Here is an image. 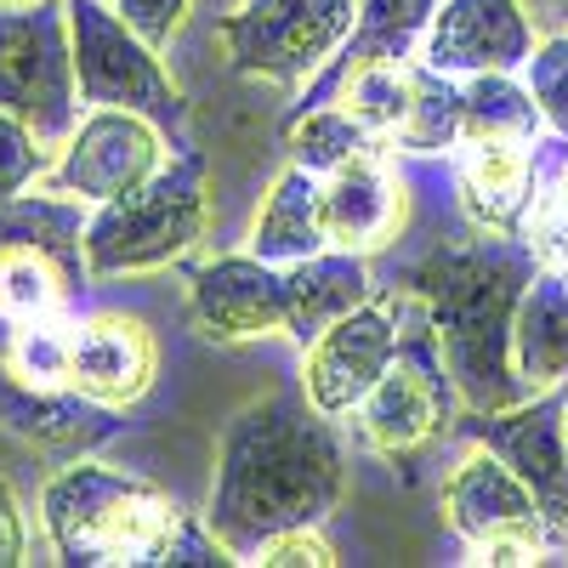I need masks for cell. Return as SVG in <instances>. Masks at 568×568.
I'll return each mask as SVG.
<instances>
[{"mask_svg": "<svg viewBox=\"0 0 568 568\" xmlns=\"http://www.w3.org/2000/svg\"><path fill=\"white\" fill-rule=\"evenodd\" d=\"M0 426L45 460H80L120 438V409L74 387H34L0 364Z\"/></svg>", "mask_w": 568, "mask_h": 568, "instance_id": "obj_11", "label": "cell"}, {"mask_svg": "<svg viewBox=\"0 0 568 568\" xmlns=\"http://www.w3.org/2000/svg\"><path fill=\"white\" fill-rule=\"evenodd\" d=\"M562 433H568V404H562Z\"/></svg>", "mask_w": 568, "mask_h": 568, "instance_id": "obj_36", "label": "cell"}, {"mask_svg": "<svg viewBox=\"0 0 568 568\" xmlns=\"http://www.w3.org/2000/svg\"><path fill=\"white\" fill-rule=\"evenodd\" d=\"M562 557H568V551H562Z\"/></svg>", "mask_w": 568, "mask_h": 568, "instance_id": "obj_37", "label": "cell"}, {"mask_svg": "<svg viewBox=\"0 0 568 568\" xmlns=\"http://www.w3.org/2000/svg\"><path fill=\"white\" fill-rule=\"evenodd\" d=\"M187 318L205 342H251L284 329V267L262 256H216L187 278Z\"/></svg>", "mask_w": 568, "mask_h": 568, "instance_id": "obj_12", "label": "cell"}, {"mask_svg": "<svg viewBox=\"0 0 568 568\" xmlns=\"http://www.w3.org/2000/svg\"><path fill=\"white\" fill-rule=\"evenodd\" d=\"M393 149H404V154L460 149V85H455V74H444L433 63L409 69V114L393 131Z\"/></svg>", "mask_w": 568, "mask_h": 568, "instance_id": "obj_26", "label": "cell"}, {"mask_svg": "<svg viewBox=\"0 0 568 568\" xmlns=\"http://www.w3.org/2000/svg\"><path fill=\"white\" fill-rule=\"evenodd\" d=\"M85 296V278H74L58 256L34 245L0 251V318L34 324V318H74V302Z\"/></svg>", "mask_w": 568, "mask_h": 568, "instance_id": "obj_23", "label": "cell"}, {"mask_svg": "<svg viewBox=\"0 0 568 568\" xmlns=\"http://www.w3.org/2000/svg\"><path fill=\"white\" fill-rule=\"evenodd\" d=\"M85 200L74 194H12L0 200V251H18V245H34L45 256H58L74 278H91V262H85Z\"/></svg>", "mask_w": 568, "mask_h": 568, "instance_id": "obj_22", "label": "cell"}, {"mask_svg": "<svg viewBox=\"0 0 568 568\" xmlns=\"http://www.w3.org/2000/svg\"><path fill=\"white\" fill-rule=\"evenodd\" d=\"M29 529H23V511H18V495L12 484H0V568H18L29 562Z\"/></svg>", "mask_w": 568, "mask_h": 568, "instance_id": "obj_33", "label": "cell"}, {"mask_svg": "<svg viewBox=\"0 0 568 568\" xmlns=\"http://www.w3.org/2000/svg\"><path fill=\"white\" fill-rule=\"evenodd\" d=\"M511 358L524 369L529 393L568 387V273L562 267H540L524 291V307H517L511 324Z\"/></svg>", "mask_w": 568, "mask_h": 568, "instance_id": "obj_20", "label": "cell"}, {"mask_svg": "<svg viewBox=\"0 0 568 568\" xmlns=\"http://www.w3.org/2000/svg\"><path fill=\"white\" fill-rule=\"evenodd\" d=\"M551 7H557V18H562V23H568V0H551Z\"/></svg>", "mask_w": 568, "mask_h": 568, "instance_id": "obj_35", "label": "cell"}, {"mask_svg": "<svg viewBox=\"0 0 568 568\" xmlns=\"http://www.w3.org/2000/svg\"><path fill=\"white\" fill-rule=\"evenodd\" d=\"M211 194H205V154H182L160 165L149 182L103 200L85 222V262L98 278L114 273H149L187 256L205 240Z\"/></svg>", "mask_w": 568, "mask_h": 568, "instance_id": "obj_4", "label": "cell"}, {"mask_svg": "<svg viewBox=\"0 0 568 568\" xmlns=\"http://www.w3.org/2000/svg\"><path fill=\"white\" fill-rule=\"evenodd\" d=\"M251 562H262V568H329L336 562V546H329L318 529H284Z\"/></svg>", "mask_w": 568, "mask_h": 568, "instance_id": "obj_31", "label": "cell"}, {"mask_svg": "<svg viewBox=\"0 0 568 568\" xmlns=\"http://www.w3.org/2000/svg\"><path fill=\"white\" fill-rule=\"evenodd\" d=\"M160 375V347L131 313H91L69 329V387L98 404H136Z\"/></svg>", "mask_w": 568, "mask_h": 568, "instance_id": "obj_14", "label": "cell"}, {"mask_svg": "<svg viewBox=\"0 0 568 568\" xmlns=\"http://www.w3.org/2000/svg\"><path fill=\"white\" fill-rule=\"evenodd\" d=\"M420 58L444 74H511L535 58V29L517 0H444Z\"/></svg>", "mask_w": 568, "mask_h": 568, "instance_id": "obj_13", "label": "cell"}, {"mask_svg": "<svg viewBox=\"0 0 568 568\" xmlns=\"http://www.w3.org/2000/svg\"><path fill=\"white\" fill-rule=\"evenodd\" d=\"M80 103L69 0L0 12V109L18 114L40 142H69Z\"/></svg>", "mask_w": 568, "mask_h": 568, "instance_id": "obj_5", "label": "cell"}, {"mask_svg": "<svg viewBox=\"0 0 568 568\" xmlns=\"http://www.w3.org/2000/svg\"><path fill=\"white\" fill-rule=\"evenodd\" d=\"M284 149H291V165H302L313 176H329V171H342L353 160H387L393 142L382 131H369L358 114L324 103V109H307L302 120L284 125Z\"/></svg>", "mask_w": 568, "mask_h": 568, "instance_id": "obj_24", "label": "cell"}, {"mask_svg": "<svg viewBox=\"0 0 568 568\" xmlns=\"http://www.w3.org/2000/svg\"><path fill=\"white\" fill-rule=\"evenodd\" d=\"M324 194V227L329 245L342 251H382L404 227V187L393 182L387 160H353L318 182Z\"/></svg>", "mask_w": 568, "mask_h": 568, "instance_id": "obj_18", "label": "cell"}, {"mask_svg": "<svg viewBox=\"0 0 568 568\" xmlns=\"http://www.w3.org/2000/svg\"><path fill=\"white\" fill-rule=\"evenodd\" d=\"M353 18H358V0H245L240 12L216 18V29L240 74L296 85L313 80L342 52Z\"/></svg>", "mask_w": 568, "mask_h": 568, "instance_id": "obj_6", "label": "cell"}, {"mask_svg": "<svg viewBox=\"0 0 568 568\" xmlns=\"http://www.w3.org/2000/svg\"><path fill=\"white\" fill-rule=\"evenodd\" d=\"M342 484L347 455L329 415L307 393H273L222 426L205 524L251 562L284 529H318L336 511Z\"/></svg>", "mask_w": 568, "mask_h": 568, "instance_id": "obj_1", "label": "cell"}, {"mask_svg": "<svg viewBox=\"0 0 568 568\" xmlns=\"http://www.w3.org/2000/svg\"><path fill=\"white\" fill-rule=\"evenodd\" d=\"M375 296L369 262L358 251H318L307 262L284 267V336H296L302 347H313L342 313L364 307Z\"/></svg>", "mask_w": 568, "mask_h": 568, "instance_id": "obj_19", "label": "cell"}, {"mask_svg": "<svg viewBox=\"0 0 568 568\" xmlns=\"http://www.w3.org/2000/svg\"><path fill=\"white\" fill-rule=\"evenodd\" d=\"M69 34H74L80 98L91 109H136L160 125L182 114V91L160 69V52L103 0H69Z\"/></svg>", "mask_w": 568, "mask_h": 568, "instance_id": "obj_7", "label": "cell"}, {"mask_svg": "<svg viewBox=\"0 0 568 568\" xmlns=\"http://www.w3.org/2000/svg\"><path fill=\"white\" fill-rule=\"evenodd\" d=\"M404 342H398V318L387 307V296L375 291L364 307L342 313L324 336L307 347V369H302V393L324 409V415H353L369 387L398 364Z\"/></svg>", "mask_w": 568, "mask_h": 568, "instance_id": "obj_10", "label": "cell"}, {"mask_svg": "<svg viewBox=\"0 0 568 568\" xmlns=\"http://www.w3.org/2000/svg\"><path fill=\"white\" fill-rule=\"evenodd\" d=\"M524 69H529V91H535V103H540L546 131H557L568 142V34L540 40L535 58Z\"/></svg>", "mask_w": 568, "mask_h": 568, "instance_id": "obj_29", "label": "cell"}, {"mask_svg": "<svg viewBox=\"0 0 568 568\" xmlns=\"http://www.w3.org/2000/svg\"><path fill=\"white\" fill-rule=\"evenodd\" d=\"M69 329H74V318L12 324V342L0 353V364L34 387H69Z\"/></svg>", "mask_w": 568, "mask_h": 568, "instance_id": "obj_27", "label": "cell"}, {"mask_svg": "<svg viewBox=\"0 0 568 568\" xmlns=\"http://www.w3.org/2000/svg\"><path fill=\"white\" fill-rule=\"evenodd\" d=\"M329 251V227H324V194H318V176L291 165L278 171L273 194L251 227V256L273 262V267H291V262H307Z\"/></svg>", "mask_w": 568, "mask_h": 568, "instance_id": "obj_21", "label": "cell"}, {"mask_svg": "<svg viewBox=\"0 0 568 568\" xmlns=\"http://www.w3.org/2000/svg\"><path fill=\"white\" fill-rule=\"evenodd\" d=\"M114 12L160 52V45L176 40V29H182V18H187V0H114Z\"/></svg>", "mask_w": 568, "mask_h": 568, "instance_id": "obj_32", "label": "cell"}, {"mask_svg": "<svg viewBox=\"0 0 568 568\" xmlns=\"http://www.w3.org/2000/svg\"><path fill=\"white\" fill-rule=\"evenodd\" d=\"M34 176H45V149H40V136H34L18 114L0 109V200L23 194Z\"/></svg>", "mask_w": 568, "mask_h": 568, "instance_id": "obj_30", "label": "cell"}, {"mask_svg": "<svg viewBox=\"0 0 568 568\" xmlns=\"http://www.w3.org/2000/svg\"><path fill=\"white\" fill-rule=\"evenodd\" d=\"M535 273H540V256L524 233L478 227V233H460V240H438L404 278H393L426 302L455 398L478 415L535 398L511 358V324Z\"/></svg>", "mask_w": 568, "mask_h": 568, "instance_id": "obj_2", "label": "cell"}, {"mask_svg": "<svg viewBox=\"0 0 568 568\" xmlns=\"http://www.w3.org/2000/svg\"><path fill=\"white\" fill-rule=\"evenodd\" d=\"M546 546L535 540H484V546H471V562H489V568H517V562H540Z\"/></svg>", "mask_w": 568, "mask_h": 568, "instance_id": "obj_34", "label": "cell"}, {"mask_svg": "<svg viewBox=\"0 0 568 568\" xmlns=\"http://www.w3.org/2000/svg\"><path fill=\"white\" fill-rule=\"evenodd\" d=\"M40 511L58 557L74 568H160V551L182 524V506L149 478L98 466L85 455L63 460V471L40 495Z\"/></svg>", "mask_w": 568, "mask_h": 568, "instance_id": "obj_3", "label": "cell"}, {"mask_svg": "<svg viewBox=\"0 0 568 568\" xmlns=\"http://www.w3.org/2000/svg\"><path fill=\"white\" fill-rule=\"evenodd\" d=\"M562 404L568 387H546L511 409H466V433L484 449H495L517 478L535 489L546 546L568 551V433H562Z\"/></svg>", "mask_w": 568, "mask_h": 568, "instance_id": "obj_8", "label": "cell"}, {"mask_svg": "<svg viewBox=\"0 0 568 568\" xmlns=\"http://www.w3.org/2000/svg\"><path fill=\"white\" fill-rule=\"evenodd\" d=\"M160 165H165L160 120L136 114V109H91L74 125L63 160L52 165V187L58 194L103 205V200L125 194V187L149 182Z\"/></svg>", "mask_w": 568, "mask_h": 568, "instance_id": "obj_9", "label": "cell"}, {"mask_svg": "<svg viewBox=\"0 0 568 568\" xmlns=\"http://www.w3.org/2000/svg\"><path fill=\"white\" fill-rule=\"evenodd\" d=\"M336 98H342L347 114H358L369 131H382L393 142V131L409 114V63H369L336 91Z\"/></svg>", "mask_w": 568, "mask_h": 568, "instance_id": "obj_28", "label": "cell"}, {"mask_svg": "<svg viewBox=\"0 0 568 568\" xmlns=\"http://www.w3.org/2000/svg\"><path fill=\"white\" fill-rule=\"evenodd\" d=\"M540 103L529 85H517L511 74L489 69V74H471L460 85V142H478V136H511V142H535L540 136Z\"/></svg>", "mask_w": 568, "mask_h": 568, "instance_id": "obj_25", "label": "cell"}, {"mask_svg": "<svg viewBox=\"0 0 568 568\" xmlns=\"http://www.w3.org/2000/svg\"><path fill=\"white\" fill-rule=\"evenodd\" d=\"M455 182L471 227L484 233H524L535 211V154L529 142L511 136H478L460 142L455 154Z\"/></svg>", "mask_w": 568, "mask_h": 568, "instance_id": "obj_17", "label": "cell"}, {"mask_svg": "<svg viewBox=\"0 0 568 568\" xmlns=\"http://www.w3.org/2000/svg\"><path fill=\"white\" fill-rule=\"evenodd\" d=\"M433 12H438V0H358L353 34L342 40V52L307 80L302 103L284 114V125L302 120L307 109L336 103V91H342L358 69H369V63H404V58L415 52V40L433 29Z\"/></svg>", "mask_w": 568, "mask_h": 568, "instance_id": "obj_16", "label": "cell"}, {"mask_svg": "<svg viewBox=\"0 0 568 568\" xmlns=\"http://www.w3.org/2000/svg\"><path fill=\"white\" fill-rule=\"evenodd\" d=\"M444 517H449V529L466 546H484V540H535V546H546V524H540L535 489L517 478L495 449L466 455L449 471Z\"/></svg>", "mask_w": 568, "mask_h": 568, "instance_id": "obj_15", "label": "cell"}]
</instances>
